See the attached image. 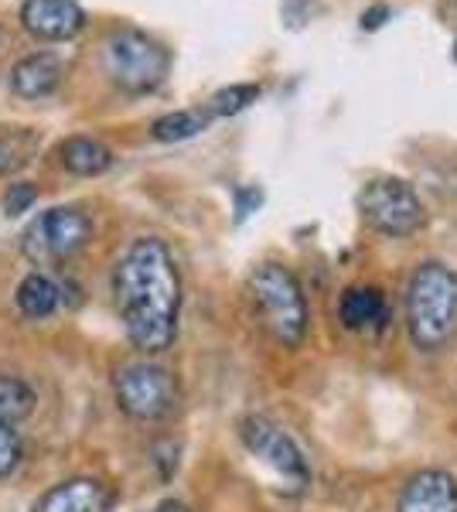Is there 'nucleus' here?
<instances>
[{
	"mask_svg": "<svg viewBox=\"0 0 457 512\" xmlns=\"http://www.w3.org/2000/svg\"><path fill=\"white\" fill-rule=\"evenodd\" d=\"M21 24L41 41H69L86 28V11L76 0H24Z\"/></svg>",
	"mask_w": 457,
	"mask_h": 512,
	"instance_id": "9",
	"label": "nucleus"
},
{
	"mask_svg": "<svg viewBox=\"0 0 457 512\" xmlns=\"http://www.w3.org/2000/svg\"><path fill=\"white\" fill-rule=\"evenodd\" d=\"M62 82V59L52 52H38L21 59L11 69V89L21 99H45L52 96Z\"/></svg>",
	"mask_w": 457,
	"mask_h": 512,
	"instance_id": "13",
	"label": "nucleus"
},
{
	"mask_svg": "<svg viewBox=\"0 0 457 512\" xmlns=\"http://www.w3.org/2000/svg\"><path fill=\"white\" fill-rule=\"evenodd\" d=\"M21 437L14 427L0 424V478H7L14 472V468L21 465Z\"/></svg>",
	"mask_w": 457,
	"mask_h": 512,
	"instance_id": "21",
	"label": "nucleus"
},
{
	"mask_svg": "<svg viewBox=\"0 0 457 512\" xmlns=\"http://www.w3.org/2000/svg\"><path fill=\"white\" fill-rule=\"evenodd\" d=\"M113 301L137 352L161 355L171 349L181 318V274L164 239L144 236L120 256Z\"/></svg>",
	"mask_w": 457,
	"mask_h": 512,
	"instance_id": "1",
	"label": "nucleus"
},
{
	"mask_svg": "<svg viewBox=\"0 0 457 512\" xmlns=\"http://www.w3.org/2000/svg\"><path fill=\"white\" fill-rule=\"evenodd\" d=\"M454 59H457V41H454Z\"/></svg>",
	"mask_w": 457,
	"mask_h": 512,
	"instance_id": "25",
	"label": "nucleus"
},
{
	"mask_svg": "<svg viewBox=\"0 0 457 512\" xmlns=\"http://www.w3.org/2000/svg\"><path fill=\"white\" fill-rule=\"evenodd\" d=\"M396 512H457V478L444 468L410 475L396 499Z\"/></svg>",
	"mask_w": 457,
	"mask_h": 512,
	"instance_id": "10",
	"label": "nucleus"
},
{
	"mask_svg": "<svg viewBox=\"0 0 457 512\" xmlns=\"http://www.w3.org/2000/svg\"><path fill=\"white\" fill-rule=\"evenodd\" d=\"M239 441L246 444V451L253 458H260L263 465L273 468L294 492H301L311 482V468H307L304 451L297 448V441L284 427H277L270 417L249 414L239 420Z\"/></svg>",
	"mask_w": 457,
	"mask_h": 512,
	"instance_id": "8",
	"label": "nucleus"
},
{
	"mask_svg": "<svg viewBox=\"0 0 457 512\" xmlns=\"http://www.w3.org/2000/svg\"><path fill=\"white\" fill-rule=\"evenodd\" d=\"M151 512H191V509H188V506H185V502H181V499H164L161 506H154Z\"/></svg>",
	"mask_w": 457,
	"mask_h": 512,
	"instance_id": "24",
	"label": "nucleus"
},
{
	"mask_svg": "<svg viewBox=\"0 0 457 512\" xmlns=\"http://www.w3.org/2000/svg\"><path fill=\"white\" fill-rule=\"evenodd\" d=\"M359 216L372 233L389 239H406L420 233V226L427 222V212H423V202L413 192V185H406L403 178L393 175L365 181L359 192Z\"/></svg>",
	"mask_w": 457,
	"mask_h": 512,
	"instance_id": "5",
	"label": "nucleus"
},
{
	"mask_svg": "<svg viewBox=\"0 0 457 512\" xmlns=\"http://www.w3.org/2000/svg\"><path fill=\"white\" fill-rule=\"evenodd\" d=\"M41 144V134L35 127H21V123H4L0 127V178L21 171L24 164L35 161Z\"/></svg>",
	"mask_w": 457,
	"mask_h": 512,
	"instance_id": "15",
	"label": "nucleus"
},
{
	"mask_svg": "<svg viewBox=\"0 0 457 512\" xmlns=\"http://www.w3.org/2000/svg\"><path fill=\"white\" fill-rule=\"evenodd\" d=\"M58 301H62L58 284H55V280H48L45 274H28L18 284V308H21V315L31 318V321H41V318L55 315Z\"/></svg>",
	"mask_w": 457,
	"mask_h": 512,
	"instance_id": "16",
	"label": "nucleus"
},
{
	"mask_svg": "<svg viewBox=\"0 0 457 512\" xmlns=\"http://www.w3.org/2000/svg\"><path fill=\"white\" fill-rule=\"evenodd\" d=\"M103 69L120 93L147 96L168 79L171 52L144 31L120 28L103 41Z\"/></svg>",
	"mask_w": 457,
	"mask_h": 512,
	"instance_id": "4",
	"label": "nucleus"
},
{
	"mask_svg": "<svg viewBox=\"0 0 457 512\" xmlns=\"http://www.w3.org/2000/svg\"><path fill=\"white\" fill-rule=\"evenodd\" d=\"M0 41H4V31H0Z\"/></svg>",
	"mask_w": 457,
	"mask_h": 512,
	"instance_id": "26",
	"label": "nucleus"
},
{
	"mask_svg": "<svg viewBox=\"0 0 457 512\" xmlns=\"http://www.w3.org/2000/svg\"><path fill=\"white\" fill-rule=\"evenodd\" d=\"M389 18H393V11H389L386 4H376V7H369V11L362 14V31H379L382 24H386Z\"/></svg>",
	"mask_w": 457,
	"mask_h": 512,
	"instance_id": "23",
	"label": "nucleus"
},
{
	"mask_svg": "<svg viewBox=\"0 0 457 512\" xmlns=\"http://www.w3.org/2000/svg\"><path fill=\"white\" fill-rule=\"evenodd\" d=\"M35 512H113V492L99 478H69L41 495Z\"/></svg>",
	"mask_w": 457,
	"mask_h": 512,
	"instance_id": "11",
	"label": "nucleus"
},
{
	"mask_svg": "<svg viewBox=\"0 0 457 512\" xmlns=\"http://www.w3.org/2000/svg\"><path fill=\"white\" fill-rule=\"evenodd\" d=\"M338 318L348 332H382L389 321V304L376 287H348L338 301Z\"/></svg>",
	"mask_w": 457,
	"mask_h": 512,
	"instance_id": "12",
	"label": "nucleus"
},
{
	"mask_svg": "<svg viewBox=\"0 0 457 512\" xmlns=\"http://www.w3.org/2000/svg\"><path fill=\"white\" fill-rule=\"evenodd\" d=\"M212 123V117L205 110H178V113H164L151 123V137L161 144H178V140L198 137L205 127Z\"/></svg>",
	"mask_w": 457,
	"mask_h": 512,
	"instance_id": "17",
	"label": "nucleus"
},
{
	"mask_svg": "<svg viewBox=\"0 0 457 512\" xmlns=\"http://www.w3.org/2000/svg\"><path fill=\"white\" fill-rule=\"evenodd\" d=\"M35 414V390L18 376H0V424L18 427Z\"/></svg>",
	"mask_w": 457,
	"mask_h": 512,
	"instance_id": "18",
	"label": "nucleus"
},
{
	"mask_svg": "<svg viewBox=\"0 0 457 512\" xmlns=\"http://www.w3.org/2000/svg\"><path fill=\"white\" fill-rule=\"evenodd\" d=\"M406 332L420 352H440L457 332V274L427 260L406 284Z\"/></svg>",
	"mask_w": 457,
	"mask_h": 512,
	"instance_id": "2",
	"label": "nucleus"
},
{
	"mask_svg": "<svg viewBox=\"0 0 457 512\" xmlns=\"http://www.w3.org/2000/svg\"><path fill=\"white\" fill-rule=\"evenodd\" d=\"M249 297L260 315L263 328L280 342L284 349H297L307 335V301L284 263H260L249 274Z\"/></svg>",
	"mask_w": 457,
	"mask_h": 512,
	"instance_id": "3",
	"label": "nucleus"
},
{
	"mask_svg": "<svg viewBox=\"0 0 457 512\" xmlns=\"http://www.w3.org/2000/svg\"><path fill=\"white\" fill-rule=\"evenodd\" d=\"M38 202V188L31 185V181H14V185H7L4 192V212L7 216H24V212L31 209V205Z\"/></svg>",
	"mask_w": 457,
	"mask_h": 512,
	"instance_id": "20",
	"label": "nucleus"
},
{
	"mask_svg": "<svg viewBox=\"0 0 457 512\" xmlns=\"http://www.w3.org/2000/svg\"><path fill=\"white\" fill-rule=\"evenodd\" d=\"M89 239H93V219H89V212L76 209V205H58V209H48L35 216V222L24 229L21 250L35 263H65Z\"/></svg>",
	"mask_w": 457,
	"mask_h": 512,
	"instance_id": "7",
	"label": "nucleus"
},
{
	"mask_svg": "<svg viewBox=\"0 0 457 512\" xmlns=\"http://www.w3.org/2000/svg\"><path fill=\"white\" fill-rule=\"evenodd\" d=\"M263 205V192L256 185H246V188H236V222H243L253 216L256 209Z\"/></svg>",
	"mask_w": 457,
	"mask_h": 512,
	"instance_id": "22",
	"label": "nucleus"
},
{
	"mask_svg": "<svg viewBox=\"0 0 457 512\" xmlns=\"http://www.w3.org/2000/svg\"><path fill=\"white\" fill-rule=\"evenodd\" d=\"M116 403L130 420L140 424H157V420L171 417L178 410L181 386L171 369L157 366V362H127L113 379Z\"/></svg>",
	"mask_w": 457,
	"mask_h": 512,
	"instance_id": "6",
	"label": "nucleus"
},
{
	"mask_svg": "<svg viewBox=\"0 0 457 512\" xmlns=\"http://www.w3.org/2000/svg\"><path fill=\"white\" fill-rule=\"evenodd\" d=\"M58 161H62V168L69 171V175L96 178L113 168V151L93 137H69L58 147Z\"/></svg>",
	"mask_w": 457,
	"mask_h": 512,
	"instance_id": "14",
	"label": "nucleus"
},
{
	"mask_svg": "<svg viewBox=\"0 0 457 512\" xmlns=\"http://www.w3.org/2000/svg\"><path fill=\"white\" fill-rule=\"evenodd\" d=\"M260 96H263V89L256 86V82H236V86L219 89V93L205 103V113H209L212 120L215 117H236V113H243L246 106H253Z\"/></svg>",
	"mask_w": 457,
	"mask_h": 512,
	"instance_id": "19",
	"label": "nucleus"
}]
</instances>
